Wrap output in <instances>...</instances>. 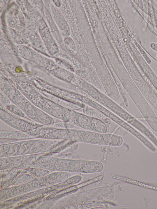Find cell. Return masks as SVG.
Segmentation results:
<instances>
[{
  "instance_id": "6da1fadb",
  "label": "cell",
  "mask_w": 157,
  "mask_h": 209,
  "mask_svg": "<svg viewBox=\"0 0 157 209\" xmlns=\"http://www.w3.org/2000/svg\"><path fill=\"white\" fill-rule=\"evenodd\" d=\"M65 140L76 142L112 146H120L123 142L121 136L114 134L73 128L66 129Z\"/></svg>"
},
{
  "instance_id": "7a4b0ae2",
  "label": "cell",
  "mask_w": 157,
  "mask_h": 209,
  "mask_svg": "<svg viewBox=\"0 0 157 209\" xmlns=\"http://www.w3.org/2000/svg\"><path fill=\"white\" fill-rule=\"evenodd\" d=\"M6 96L30 119L43 125L52 126L55 118L36 107L23 96L14 90Z\"/></svg>"
},
{
  "instance_id": "3957f363",
  "label": "cell",
  "mask_w": 157,
  "mask_h": 209,
  "mask_svg": "<svg viewBox=\"0 0 157 209\" xmlns=\"http://www.w3.org/2000/svg\"><path fill=\"white\" fill-rule=\"evenodd\" d=\"M79 88L88 96L105 106L119 116L123 113L124 109L90 83L83 81L81 83Z\"/></svg>"
},
{
  "instance_id": "277c9868",
  "label": "cell",
  "mask_w": 157,
  "mask_h": 209,
  "mask_svg": "<svg viewBox=\"0 0 157 209\" xmlns=\"http://www.w3.org/2000/svg\"><path fill=\"white\" fill-rule=\"evenodd\" d=\"M1 144L11 143L35 139L33 136L25 132L18 130H1Z\"/></svg>"
},
{
  "instance_id": "5b68a950",
  "label": "cell",
  "mask_w": 157,
  "mask_h": 209,
  "mask_svg": "<svg viewBox=\"0 0 157 209\" xmlns=\"http://www.w3.org/2000/svg\"><path fill=\"white\" fill-rule=\"evenodd\" d=\"M83 108V111L84 114L100 120L109 125L111 124L110 120L100 111L94 108H90L86 105Z\"/></svg>"
},
{
  "instance_id": "8992f818",
  "label": "cell",
  "mask_w": 157,
  "mask_h": 209,
  "mask_svg": "<svg viewBox=\"0 0 157 209\" xmlns=\"http://www.w3.org/2000/svg\"><path fill=\"white\" fill-rule=\"evenodd\" d=\"M54 74V75L59 78L71 83L75 75V74L73 73L64 70L58 71Z\"/></svg>"
},
{
  "instance_id": "52a82bcc",
  "label": "cell",
  "mask_w": 157,
  "mask_h": 209,
  "mask_svg": "<svg viewBox=\"0 0 157 209\" xmlns=\"http://www.w3.org/2000/svg\"><path fill=\"white\" fill-rule=\"evenodd\" d=\"M6 108L16 116L23 118L29 119L19 108L14 104H10L6 107Z\"/></svg>"
},
{
  "instance_id": "ba28073f",
  "label": "cell",
  "mask_w": 157,
  "mask_h": 209,
  "mask_svg": "<svg viewBox=\"0 0 157 209\" xmlns=\"http://www.w3.org/2000/svg\"><path fill=\"white\" fill-rule=\"evenodd\" d=\"M52 126L59 128L68 129L73 128L75 125L69 122L55 118V122Z\"/></svg>"
},
{
  "instance_id": "9c48e42d",
  "label": "cell",
  "mask_w": 157,
  "mask_h": 209,
  "mask_svg": "<svg viewBox=\"0 0 157 209\" xmlns=\"http://www.w3.org/2000/svg\"><path fill=\"white\" fill-rule=\"evenodd\" d=\"M0 104L1 105L6 107L11 104L10 100L7 96L5 94L0 92Z\"/></svg>"
},
{
  "instance_id": "30bf717a",
  "label": "cell",
  "mask_w": 157,
  "mask_h": 209,
  "mask_svg": "<svg viewBox=\"0 0 157 209\" xmlns=\"http://www.w3.org/2000/svg\"><path fill=\"white\" fill-rule=\"evenodd\" d=\"M150 46L153 50L157 52V43H151L150 44Z\"/></svg>"
},
{
  "instance_id": "8fae6325",
  "label": "cell",
  "mask_w": 157,
  "mask_h": 209,
  "mask_svg": "<svg viewBox=\"0 0 157 209\" xmlns=\"http://www.w3.org/2000/svg\"><path fill=\"white\" fill-rule=\"evenodd\" d=\"M156 59L157 60V55L156 56Z\"/></svg>"
}]
</instances>
